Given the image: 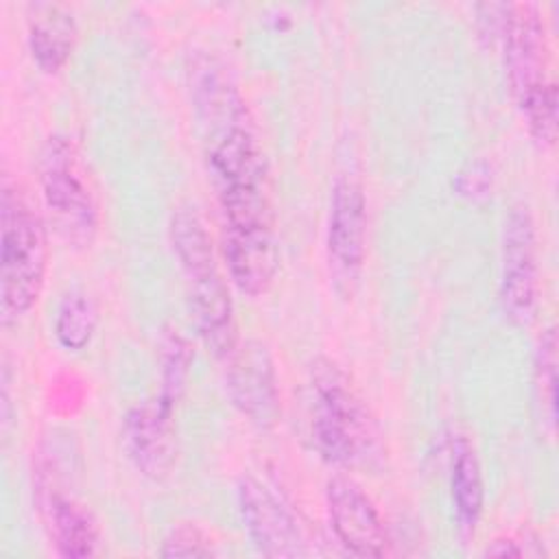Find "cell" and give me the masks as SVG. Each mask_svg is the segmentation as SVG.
Instances as JSON below:
<instances>
[{
	"instance_id": "cell-3",
	"label": "cell",
	"mask_w": 559,
	"mask_h": 559,
	"mask_svg": "<svg viewBox=\"0 0 559 559\" xmlns=\"http://www.w3.org/2000/svg\"><path fill=\"white\" fill-rule=\"evenodd\" d=\"M310 437L319 456L334 465H358L371 456L376 432L345 371L319 358L310 369Z\"/></svg>"
},
{
	"instance_id": "cell-15",
	"label": "cell",
	"mask_w": 559,
	"mask_h": 559,
	"mask_svg": "<svg viewBox=\"0 0 559 559\" xmlns=\"http://www.w3.org/2000/svg\"><path fill=\"white\" fill-rule=\"evenodd\" d=\"M555 400H557V332L546 328L537 341L533 356V402L544 435H555Z\"/></svg>"
},
{
	"instance_id": "cell-17",
	"label": "cell",
	"mask_w": 559,
	"mask_h": 559,
	"mask_svg": "<svg viewBox=\"0 0 559 559\" xmlns=\"http://www.w3.org/2000/svg\"><path fill=\"white\" fill-rule=\"evenodd\" d=\"M194 352L183 334L177 330H166L159 338V391L157 395L177 406L181 400Z\"/></svg>"
},
{
	"instance_id": "cell-2",
	"label": "cell",
	"mask_w": 559,
	"mask_h": 559,
	"mask_svg": "<svg viewBox=\"0 0 559 559\" xmlns=\"http://www.w3.org/2000/svg\"><path fill=\"white\" fill-rule=\"evenodd\" d=\"M48 236L44 218L7 175L0 186V321L26 317L46 282Z\"/></svg>"
},
{
	"instance_id": "cell-10",
	"label": "cell",
	"mask_w": 559,
	"mask_h": 559,
	"mask_svg": "<svg viewBox=\"0 0 559 559\" xmlns=\"http://www.w3.org/2000/svg\"><path fill=\"white\" fill-rule=\"evenodd\" d=\"M328 518L338 544L356 557H384L389 535L371 496L349 476H334L325 489Z\"/></svg>"
},
{
	"instance_id": "cell-5",
	"label": "cell",
	"mask_w": 559,
	"mask_h": 559,
	"mask_svg": "<svg viewBox=\"0 0 559 559\" xmlns=\"http://www.w3.org/2000/svg\"><path fill=\"white\" fill-rule=\"evenodd\" d=\"M507 87L522 109L555 81L548 79V48L542 13L535 4H509L500 31Z\"/></svg>"
},
{
	"instance_id": "cell-9",
	"label": "cell",
	"mask_w": 559,
	"mask_h": 559,
	"mask_svg": "<svg viewBox=\"0 0 559 559\" xmlns=\"http://www.w3.org/2000/svg\"><path fill=\"white\" fill-rule=\"evenodd\" d=\"M225 362V389L231 404L253 426L273 428L280 417V386L269 349L260 341H238Z\"/></svg>"
},
{
	"instance_id": "cell-1",
	"label": "cell",
	"mask_w": 559,
	"mask_h": 559,
	"mask_svg": "<svg viewBox=\"0 0 559 559\" xmlns=\"http://www.w3.org/2000/svg\"><path fill=\"white\" fill-rule=\"evenodd\" d=\"M168 229L197 334L216 358L225 360L238 345V325L212 236L194 207L175 210Z\"/></svg>"
},
{
	"instance_id": "cell-18",
	"label": "cell",
	"mask_w": 559,
	"mask_h": 559,
	"mask_svg": "<svg viewBox=\"0 0 559 559\" xmlns=\"http://www.w3.org/2000/svg\"><path fill=\"white\" fill-rule=\"evenodd\" d=\"M159 552L164 557H207L216 550L212 548V539L197 524L183 522L168 531Z\"/></svg>"
},
{
	"instance_id": "cell-4",
	"label": "cell",
	"mask_w": 559,
	"mask_h": 559,
	"mask_svg": "<svg viewBox=\"0 0 559 559\" xmlns=\"http://www.w3.org/2000/svg\"><path fill=\"white\" fill-rule=\"evenodd\" d=\"M37 173L57 234L74 247L90 245L98 229V207L70 138L55 133L44 142Z\"/></svg>"
},
{
	"instance_id": "cell-14",
	"label": "cell",
	"mask_w": 559,
	"mask_h": 559,
	"mask_svg": "<svg viewBox=\"0 0 559 559\" xmlns=\"http://www.w3.org/2000/svg\"><path fill=\"white\" fill-rule=\"evenodd\" d=\"M450 500L463 531H474L485 507L483 469L474 443L456 435L450 445Z\"/></svg>"
},
{
	"instance_id": "cell-16",
	"label": "cell",
	"mask_w": 559,
	"mask_h": 559,
	"mask_svg": "<svg viewBox=\"0 0 559 559\" xmlns=\"http://www.w3.org/2000/svg\"><path fill=\"white\" fill-rule=\"evenodd\" d=\"M96 310L90 297L81 290H70L61 297L52 323L57 343L68 352H81L94 336Z\"/></svg>"
},
{
	"instance_id": "cell-13",
	"label": "cell",
	"mask_w": 559,
	"mask_h": 559,
	"mask_svg": "<svg viewBox=\"0 0 559 559\" xmlns=\"http://www.w3.org/2000/svg\"><path fill=\"white\" fill-rule=\"evenodd\" d=\"M28 48L39 70L59 72L76 41V20L70 9L57 2H35L26 15Z\"/></svg>"
},
{
	"instance_id": "cell-6",
	"label": "cell",
	"mask_w": 559,
	"mask_h": 559,
	"mask_svg": "<svg viewBox=\"0 0 559 559\" xmlns=\"http://www.w3.org/2000/svg\"><path fill=\"white\" fill-rule=\"evenodd\" d=\"M500 308L515 325H526L537 306V238L528 205L515 203L502 225Z\"/></svg>"
},
{
	"instance_id": "cell-19",
	"label": "cell",
	"mask_w": 559,
	"mask_h": 559,
	"mask_svg": "<svg viewBox=\"0 0 559 559\" xmlns=\"http://www.w3.org/2000/svg\"><path fill=\"white\" fill-rule=\"evenodd\" d=\"M485 555H491V557H520V555H524V550L513 539H496L493 546H487Z\"/></svg>"
},
{
	"instance_id": "cell-7",
	"label": "cell",
	"mask_w": 559,
	"mask_h": 559,
	"mask_svg": "<svg viewBox=\"0 0 559 559\" xmlns=\"http://www.w3.org/2000/svg\"><path fill=\"white\" fill-rule=\"evenodd\" d=\"M59 465L44 459L35 469V496L44 526L61 557L79 559L98 552L100 531L92 511L61 487Z\"/></svg>"
},
{
	"instance_id": "cell-12",
	"label": "cell",
	"mask_w": 559,
	"mask_h": 559,
	"mask_svg": "<svg viewBox=\"0 0 559 559\" xmlns=\"http://www.w3.org/2000/svg\"><path fill=\"white\" fill-rule=\"evenodd\" d=\"M175 404L155 395L131 406L122 419V448L133 467L162 480L175 465Z\"/></svg>"
},
{
	"instance_id": "cell-11",
	"label": "cell",
	"mask_w": 559,
	"mask_h": 559,
	"mask_svg": "<svg viewBox=\"0 0 559 559\" xmlns=\"http://www.w3.org/2000/svg\"><path fill=\"white\" fill-rule=\"evenodd\" d=\"M238 511L253 546L266 557H301L306 539L288 507L258 478L238 483Z\"/></svg>"
},
{
	"instance_id": "cell-8",
	"label": "cell",
	"mask_w": 559,
	"mask_h": 559,
	"mask_svg": "<svg viewBox=\"0 0 559 559\" xmlns=\"http://www.w3.org/2000/svg\"><path fill=\"white\" fill-rule=\"evenodd\" d=\"M325 249L336 286L352 290L367 255V199L352 177H338L332 186Z\"/></svg>"
}]
</instances>
